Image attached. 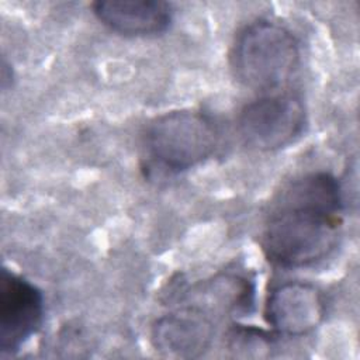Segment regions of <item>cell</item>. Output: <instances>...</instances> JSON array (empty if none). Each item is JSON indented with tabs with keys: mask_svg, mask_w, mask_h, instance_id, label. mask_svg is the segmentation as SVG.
Returning <instances> with one entry per match:
<instances>
[{
	"mask_svg": "<svg viewBox=\"0 0 360 360\" xmlns=\"http://www.w3.org/2000/svg\"><path fill=\"white\" fill-rule=\"evenodd\" d=\"M214 325L195 307L177 309L155 321L150 330L153 347L170 357H198L211 346Z\"/></svg>",
	"mask_w": 360,
	"mask_h": 360,
	"instance_id": "7",
	"label": "cell"
},
{
	"mask_svg": "<svg viewBox=\"0 0 360 360\" xmlns=\"http://www.w3.org/2000/svg\"><path fill=\"white\" fill-rule=\"evenodd\" d=\"M264 318L274 335L300 338L314 332L325 318L322 292L305 281H285L267 295Z\"/></svg>",
	"mask_w": 360,
	"mask_h": 360,
	"instance_id": "6",
	"label": "cell"
},
{
	"mask_svg": "<svg viewBox=\"0 0 360 360\" xmlns=\"http://www.w3.org/2000/svg\"><path fill=\"white\" fill-rule=\"evenodd\" d=\"M342 212V187L330 173L312 172L292 180L278 194L264 224V256L285 269L323 260L338 245Z\"/></svg>",
	"mask_w": 360,
	"mask_h": 360,
	"instance_id": "1",
	"label": "cell"
},
{
	"mask_svg": "<svg viewBox=\"0 0 360 360\" xmlns=\"http://www.w3.org/2000/svg\"><path fill=\"white\" fill-rule=\"evenodd\" d=\"M307 127V110L297 94H264L240 110L238 132L249 148L273 152L295 142Z\"/></svg>",
	"mask_w": 360,
	"mask_h": 360,
	"instance_id": "4",
	"label": "cell"
},
{
	"mask_svg": "<svg viewBox=\"0 0 360 360\" xmlns=\"http://www.w3.org/2000/svg\"><path fill=\"white\" fill-rule=\"evenodd\" d=\"M301 62L300 44L284 25L270 20H255L235 37L231 68L240 84L270 94L292 79Z\"/></svg>",
	"mask_w": 360,
	"mask_h": 360,
	"instance_id": "2",
	"label": "cell"
},
{
	"mask_svg": "<svg viewBox=\"0 0 360 360\" xmlns=\"http://www.w3.org/2000/svg\"><path fill=\"white\" fill-rule=\"evenodd\" d=\"M273 343V335H269L262 329L248 326H236L229 332L228 336L229 349L243 352L242 356L248 357H260V350L271 349Z\"/></svg>",
	"mask_w": 360,
	"mask_h": 360,
	"instance_id": "9",
	"label": "cell"
},
{
	"mask_svg": "<svg viewBox=\"0 0 360 360\" xmlns=\"http://www.w3.org/2000/svg\"><path fill=\"white\" fill-rule=\"evenodd\" d=\"M219 138V127L210 114L181 108L149 121L143 132V149L150 165L166 173H180L211 158Z\"/></svg>",
	"mask_w": 360,
	"mask_h": 360,
	"instance_id": "3",
	"label": "cell"
},
{
	"mask_svg": "<svg viewBox=\"0 0 360 360\" xmlns=\"http://www.w3.org/2000/svg\"><path fill=\"white\" fill-rule=\"evenodd\" d=\"M44 321V295L27 278L3 269L0 277V350L17 353Z\"/></svg>",
	"mask_w": 360,
	"mask_h": 360,
	"instance_id": "5",
	"label": "cell"
},
{
	"mask_svg": "<svg viewBox=\"0 0 360 360\" xmlns=\"http://www.w3.org/2000/svg\"><path fill=\"white\" fill-rule=\"evenodd\" d=\"M94 17L124 37H156L173 21L172 6L160 0H98L91 4Z\"/></svg>",
	"mask_w": 360,
	"mask_h": 360,
	"instance_id": "8",
	"label": "cell"
}]
</instances>
